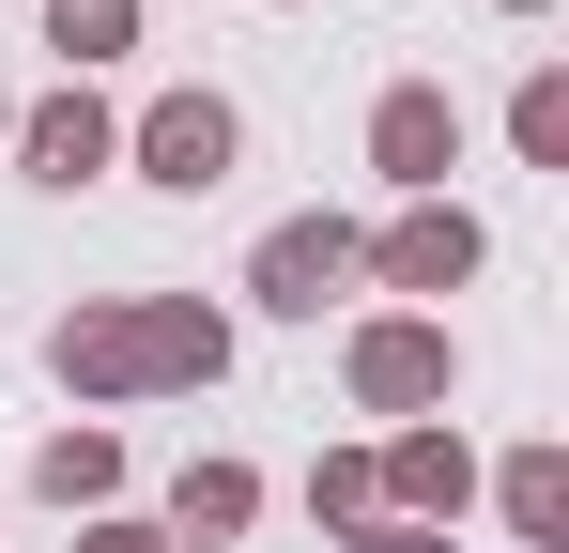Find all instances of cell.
<instances>
[{
  "label": "cell",
  "instance_id": "8",
  "mask_svg": "<svg viewBox=\"0 0 569 553\" xmlns=\"http://www.w3.org/2000/svg\"><path fill=\"white\" fill-rule=\"evenodd\" d=\"M62 47L93 62V47H123V0H62Z\"/></svg>",
  "mask_w": 569,
  "mask_h": 553
},
{
  "label": "cell",
  "instance_id": "4",
  "mask_svg": "<svg viewBox=\"0 0 569 553\" xmlns=\"http://www.w3.org/2000/svg\"><path fill=\"white\" fill-rule=\"evenodd\" d=\"M93 154H108V123H93V92H62V108H47V123H31V170H47V184H78V170H93Z\"/></svg>",
  "mask_w": 569,
  "mask_h": 553
},
{
  "label": "cell",
  "instance_id": "2",
  "mask_svg": "<svg viewBox=\"0 0 569 553\" xmlns=\"http://www.w3.org/2000/svg\"><path fill=\"white\" fill-rule=\"evenodd\" d=\"M139 154H154L170 184H216V170H231V108H200V92H186V108H154V139H139Z\"/></svg>",
  "mask_w": 569,
  "mask_h": 553
},
{
  "label": "cell",
  "instance_id": "5",
  "mask_svg": "<svg viewBox=\"0 0 569 553\" xmlns=\"http://www.w3.org/2000/svg\"><path fill=\"white\" fill-rule=\"evenodd\" d=\"M385 170H447V108H431V92H400V108H385Z\"/></svg>",
  "mask_w": 569,
  "mask_h": 553
},
{
  "label": "cell",
  "instance_id": "6",
  "mask_svg": "<svg viewBox=\"0 0 569 553\" xmlns=\"http://www.w3.org/2000/svg\"><path fill=\"white\" fill-rule=\"evenodd\" d=\"M462 262H477V247H462V215H431V231H400V276H416V292H447Z\"/></svg>",
  "mask_w": 569,
  "mask_h": 553
},
{
  "label": "cell",
  "instance_id": "7",
  "mask_svg": "<svg viewBox=\"0 0 569 553\" xmlns=\"http://www.w3.org/2000/svg\"><path fill=\"white\" fill-rule=\"evenodd\" d=\"M431 384V339H370V400H416Z\"/></svg>",
  "mask_w": 569,
  "mask_h": 553
},
{
  "label": "cell",
  "instance_id": "1",
  "mask_svg": "<svg viewBox=\"0 0 569 553\" xmlns=\"http://www.w3.org/2000/svg\"><path fill=\"white\" fill-rule=\"evenodd\" d=\"M78 384H139V369H216V323H62Z\"/></svg>",
  "mask_w": 569,
  "mask_h": 553
},
{
  "label": "cell",
  "instance_id": "3",
  "mask_svg": "<svg viewBox=\"0 0 569 553\" xmlns=\"http://www.w3.org/2000/svg\"><path fill=\"white\" fill-rule=\"evenodd\" d=\"M355 262V247H339V231H278V247H262V292H278V308H323V276Z\"/></svg>",
  "mask_w": 569,
  "mask_h": 553
}]
</instances>
